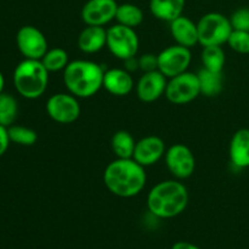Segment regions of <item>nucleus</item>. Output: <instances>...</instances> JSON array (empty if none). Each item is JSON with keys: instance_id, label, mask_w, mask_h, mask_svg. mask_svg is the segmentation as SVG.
<instances>
[{"instance_id": "bb28decb", "label": "nucleus", "mask_w": 249, "mask_h": 249, "mask_svg": "<svg viewBox=\"0 0 249 249\" xmlns=\"http://www.w3.org/2000/svg\"><path fill=\"white\" fill-rule=\"evenodd\" d=\"M229 46L238 53H249V32L232 31L228 40Z\"/></svg>"}, {"instance_id": "2eb2a0df", "label": "nucleus", "mask_w": 249, "mask_h": 249, "mask_svg": "<svg viewBox=\"0 0 249 249\" xmlns=\"http://www.w3.org/2000/svg\"><path fill=\"white\" fill-rule=\"evenodd\" d=\"M170 32L179 45L191 49L196 44H199L197 23H195L189 17L181 15L170 22Z\"/></svg>"}, {"instance_id": "7ed1b4c3", "label": "nucleus", "mask_w": 249, "mask_h": 249, "mask_svg": "<svg viewBox=\"0 0 249 249\" xmlns=\"http://www.w3.org/2000/svg\"><path fill=\"white\" fill-rule=\"evenodd\" d=\"M104 70L96 62L88 60L72 61L63 70V83L75 97H91L104 85Z\"/></svg>"}, {"instance_id": "7c9ffc66", "label": "nucleus", "mask_w": 249, "mask_h": 249, "mask_svg": "<svg viewBox=\"0 0 249 249\" xmlns=\"http://www.w3.org/2000/svg\"><path fill=\"white\" fill-rule=\"evenodd\" d=\"M124 63L126 65L125 70L128 71V72H131V71H135L139 68V60L135 57V56H134V57L128 58V60H125L124 61Z\"/></svg>"}, {"instance_id": "f257e3e1", "label": "nucleus", "mask_w": 249, "mask_h": 249, "mask_svg": "<svg viewBox=\"0 0 249 249\" xmlns=\"http://www.w3.org/2000/svg\"><path fill=\"white\" fill-rule=\"evenodd\" d=\"M145 167L133 158H117L104 173V182L114 196L129 198L140 194L146 185Z\"/></svg>"}, {"instance_id": "4468645a", "label": "nucleus", "mask_w": 249, "mask_h": 249, "mask_svg": "<svg viewBox=\"0 0 249 249\" xmlns=\"http://www.w3.org/2000/svg\"><path fill=\"white\" fill-rule=\"evenodd\" d=\"M167 77L160 71L143 73L136 84V94L142 102L157 101L167 89Z\"/></svg>"}, {"instance_id": "ddd939ff", "label": "nucleus", "mask_w": 249, "mask_h": 249, "mask_svg": "<svg viewBox=\"0 0 249 249\" xmlns=\"http://www.w3.org/2000/svg\"><path fill=\"white\" fill-rule=\"evenodd\" d=\"M165 143L160 136H145L136 142L133 160L142 167H151L156 164L165 155Z\"/></svg>"}, {"instance_id": "473e14b6", "label": "nucleus", "mask_w": 249, "mask_h": 249, "mask_svg": "<svg viewBox=\"0 0 249 249\" xmlns=\"http://www.w3.org/2000/svg\"><path fill=\"white\" fill-rule=\"evenodd\" d=\"M4 85H5V79H4V75L2 73L0 72V94L4 91Z\"/></svg>"}, {"instance_id": "f3484780", "label": "nucleus", "mask_w": 249, "mask_h": 249, "mask_svg": "<svg viewBox=\"0 0 249 249\" xmlns=\"http://www.w3.org/2000/svg\"><path fill=\"white\" fill-rule=\"evenodd\" d=\"M107 31L101 26H88L78 36V48L85 53H95L106 46Z\"/></svg>"}, {"instance_id": "39448f33", "label": "nucleus", "mask_w": 249, "mask_h": 249, "mask_svg": "<svg viewBox=\"0 0 249 249\" xmlns=\"http://www.w3.org/2000/svg\"><path fill=\"white\" fill-rule=\"evenodd\" d=\"M198 28V40L203 46L219 45L228 43L229 36L232 33L230 18L219 12H209L197 23Z\"/></svg>"}, {"instance_id": "2f4dec72", "label": "nucleus", "mask_w": 249, "mask_h": 249, "mask_svg": "<svg viewBox=\"0 0 249 249\" xmlns=\"http://www.w3.org/2000/svg\"><path fill=\"white\" fill-rule=\"evenodd\" d=\"M172 249H201L199 247H197L196 245L190 242H185V241H180V242L174 243Z\"/></svg>"}, {"instance_id": "f03ea898", "label": "nucleus", "mask_w": 249, "mask_h": 249, "mask_svg": "<svg viewBox=\"0 0 249 249\" xmlns=\"http://www.w3.org/2000/svg\"><path fill=\"white\" fill-rule=\"evenodd\" d=\"M189 204L186 186L177 180L160 181L151 189L147 196V208L155 216L172 219L181 214Z\"/></svg>"}, {"instance_id": "cd10ccee", "label": "nucleus", "mask_w": 249, "mask_h": 249, "mask_svg": "<svg viewBox=\"0 0 249 249\" xmlns=\"http://www.w3.org/2000/svg\"><path fill=\"white\" fill-rule=\"evenodd\" d=\"M231 26L233 31L249 32V9L248 7H241L236 10L230 17Z\"/></svg>"}, {"instance_id": "a211bd4d", "label": "nucleus", "mask_w": 249, "mask_h": 249, "mask_svg": "<svg viewBox=\"0 0 249 249\" xmlns=\"http://www.w3.org/2000/svg\"><path fill=\"white\" fill-rule=\"evenodd\" d=\"M230 160L238 168L249 167V129H240L230 142Z\"/></svg>"}, {"instance_id": "4be33fe9", "label": "nucleus", "mask_w": 249, "mask_h": 249, "mask_svg": "<svg viewBox=\"0 0 249 249\" xmlns=\"http://www.w3.org/2000/svg\"><path fill=\"white\" fill-rule=\"evenodd\" d=\"M116 19L118 21L119 24L130 27V28H135V27L140 26L142 23L143 12L138 5L126 2V4L118 5Z\"/></svg>"}, {"instance_id": "f8f14e48", "label": "nucleus", "mask_w": 249, "mask_h": 249, "mask_svg": "<svg viewBox=\"0 0 249 249\" xmlns=\"http://www.w3.org/2000/svg\"><path fill=\"white\" fill-rule=\"evenodd\" d=\"M116 0H88L82 9V19L87 26H101L116 18Z\"/></svg>"}, {"instance_id": "0eeeda50", "label": "nucleus", "mask_w": 249, "mask_h": 249, "mask_svg": "<svg viewBox=\"0 0 249 249\" xmlns=\"http://www.w3.org/2000/svg\"><path fill=\"white\" fill-rule=\"evenodd\" d=\"M164 95L174 105H186L194 101L201 95L198 75L191 72H184L170 78Z\"/></svg>"}, {"instance_id": "c85d7f7f", "label": "nucleus", "mask_w": 249, "mask_h": 249, "mask_svg": "<svg viewBox=\"0 0 249 249\" xmlns=\"http://www.w3.org/2000/svg\"><path fill=\"white\" fill-rule=\"evenodd\" d=\"M139 60V68L143 71V73L152 72L158 70V57L153 53H145Z\"/></svg>"}, {"instance_id": "9b49d317", "label": "nucleus", "mask_w": 249, "mask_h": 249, "mask_svg": "<svg viewBox=\"0 0 249 249\" xmlns=\"http://www.w3.org/2000/svg\"><path fill=\"white\" fill-rule=\"evenodd\" d=\"M165 164L173 177L177 179H187L194 174L196 160L187 146L175 143L165 152Z\"/></svg>"}, {"instance_id": "393cba45", "label": "nucleus", "mask_w": 249, "mask_h": 249, "mask_svg": "<svg viewBox=\"0 0 249 249\" xmlns=\"http://www.w3.org/2000/svg\"><path fill=\"white\" fill-rule=\"evenodd\" d=\"M40 61L49 72H58L67 67V65L70 63V57L65 49L53 48L46 51Z\"/></svg>"}, {"instance_id": "423d86ee", "label": "nucleus", "mask_w": 249, "mask_h": 249, "mask_svg": "<svg viewBox=\"0 0 249 249\" xmlns=\"http://www.w3.org/2000/svg\"><path fill=\"white\" fill-rule=\"evenodd\" d=\"M139 44V36L134 28L117 23L107 29L106 46L119 60L125 61L136 56Z\"/></svg>"}, {"instance_id": "b1692460", "label": "nucleus", "mask_w": 249, "mask_h": 249, "mask_svg": "<svg viewBox=\"0 0 249 249\" xmlns=\"http://www.w3.org/2000/svg\"><path fill=\"white\" fill-rule=\"evenodd\" d=\"M18 113V105L12 95L2 91L0 94V124L6 128L15 123Z\"/></svg>"}, {"instance_id": "5701e85b", "label": "nucleus", "mask_w": 249, "mask_h": 249, "mask_svg": "<svg viewBox=\"0 0 249 249\" xmlns=\"http://www.w3.org/2000/svg\"><path fill=\"white\" fill-rule=\"evenodd\" d=\"M202 62L206 70L212 72H223L225 65V53L219 45L204 46L202 51Z\"/></svg>"}, {"instance_id": "20e7f679", "label": "nucleus", "mask_w": 249, "mask_h": 249, "mask_svg": "<svg viewBox=\"0 0 249 249\" xmlns=\"http://www.w3.org/2000/svg\"><path fill=\"white\" fill-rule=\"evenodd\" d=\"M49 84V71L40 60L24 58L14 71V85L24 99L34 100L45 92Z\"/></svg>"}, {"instance_id": "c756f323", "label": "nucleus", "mask_w": 249, "mask_h": 249, "mask_svg": "<svg viewBox=\"0 0 249 249\" xmlns=\"http://www.w3.org/2000/svg\"><path fill=\"white\" fill-rule=\"evenodd\" d=\"M10 142H11V141H10L7 128L0 124V157L4 156V153L7 151Z\"/></svg>"}, {"instance_id": "6e6552de", "label": "nucleus", "mask_w": 249, "mask_h": 249, "mask_svg": "<svg viewBox=\"0 0 249 249\" xmlns=\"http://www.w3.org/2000/svg\"><path fill=\"white\" fill-rule=\"evenodd\" d=\"M158 71L167 78L177 77L181 73L187 72L192 56L189 48L179 45H172L165 48L157 55Z\"/></svg>"}, {"instance_id": "a878e982", "label": "nucleus", "mask_w": 249, "mask_h": 249, "mask_svg": "<svg viewBox=\"0 0 249 249\" xmlns=\"http://www.w3.org/2000/svg\"><path fill=\"white\" fill-rule=\"evenodd\" d=\"M10 141L21 146H32L38 140V134L31 128L22 125H11L7 128Z\"/></svg>"}, {"instance_id": "aec40b11", "label": "nucleus", "mask_w": 249, "mask_h": 249, "mask_svg": "<svg viewBox=\"0 0 249 249\" xmlns=\"http://www.w3.org/2000/svg\"><path fill=\"white\" fill-rule=\"evenodd\" d=\"M197 75L201 87V94H203L204 96H218L223 91L224 77L221 72H212L203 68L197 73Z\"/></svg>"}, {"instance_id": "412c9836", "label": "nucleus", "mask_w": 249, "mask_h": 249, "mask_svg": "<svg viewBox=\"0 0 249 249\" xmlns=\"http://www.w3.org/2000/svg\"><path fill=\"white\" fill-rule=\"evenodd\" d=\"M112 150L117 158H133L136 141L126 130H119L112 136Z\"/></svg>"}, {"instance_id": "1a4fd4ad", "label": "nucleus", "mask_w": 249, "mask_h": 249, "mask_svg": "<svg viewBox=\"0 0 249 249\" xmlns=\"http://www.w3.org/2000/svg\"><path fill=\"white\" fill-rule=\"evenodd\" d=\"M46 112L53 121L61 124H71L79 118L80 105L74 95L60 92L49 97Z\"/></svg>"}, {"instance_id": "9d476101", "label": "nucleus", "mask_w": 249, "mask_h": 249, "mask_svg": "<svg viewBox=\"0 0 249 249\" xmlns=\"http://www.w3.org/2000/svg\"><path fill=\"white\" fill-rule=\"evenodd\" d=\"M16 44L19 53L29 60H41L49 50L45 36L33 26L19 28L16 36Z\"/></svg>"}, {"instance_id": "dca6fc26", "label": "nucleus", "mask_w": 249, "mask_h": 249, "mask_svg": "<svg viewBox=\"0 0 249 249\" xmlns=\"http://www.w3.org/2000/svg\"><path fill=\"white\" fill-rule=\"evenodd\" d=\"M102 87L114 96H125L134 88V80L126 70L112 68L105 72Z\"/></svg>"}, {"instance_id": "6ab92c4d", "label": "nucleus", "mask_w": 249, "mask_h": 249, "mask_svg": "<svg viewBox=\"0 0 249 249\" xmlns=\"http://www.w3.org/2000/svg\"><path fill=\"white\" fill-rule=\"evenodd\" d=\"M186 0H150V10L156 18L172 22L181 16Z\"/></svg>"}]
</instances>
